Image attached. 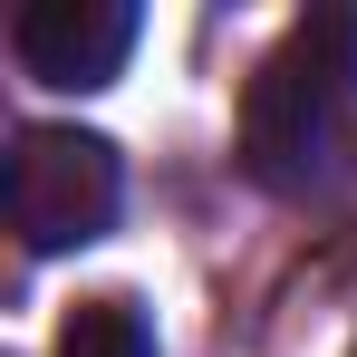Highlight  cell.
I'll list each match as a JSON object with an SVG mask.
<instances>
[{"label":"cell","mask_w":357,"mask_h":357,"mask_svg":"<svg viewBox=\"0 0 357 357\" xmlns=\"http://www.w3.org/2000/svg\"><path fill=\"white\" fill-rule=\"evenodd\" d=\"M10 49L39 87H107L135 49V10L126 0H29L10 20Z\"/></svg>","instance_id":"cell-3"},{"label":"cell","mask_w":357,"mask_h":357,"mask_svg":"<svg viewBox=\"0 0 357 357\" xmlns=\"http://www.w3.org/2000/svg\"><path fill=\"white\" fill-rule=\"evenodd\" d=\"M59 357H155V328H145V309L126 290H107V299H77L68 309Z\"/></svg>","instance_id":"cell-4"},{"label":"cell","mask_w":357,"mask_h":357,"mask_svg":"<svg viewBox=\"0 0 357 357\" xmlns=\"http://www.w3.org/2000/svg\"><path fill=\"white\" fill-rule=\"evenodd\" d=\"M357 155V10H309L241 87V174L309 203Z\"/></svg>","instance_id":"cell-1"},{"label":"cell","mask_w":357,"mask_h":357,"mask_svg":"<svg viewBox=\"0 0 357 357\" xmlns=\"http://www.w3.org/2000/svg\"><path fill=\"white\" fill-rule=\"evenodd\" d=\"M126 174L116 145L87 135V126H20L10 145V222L29 251H87V241L116 222Z\"/></svg>","instance_id":"cell-2"}]
</instances>
